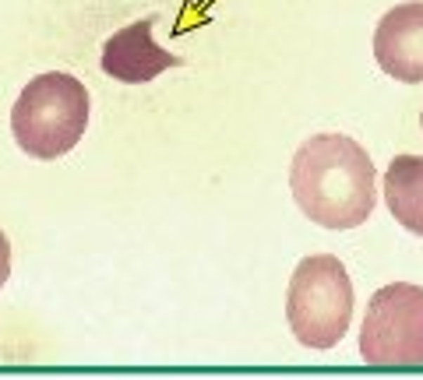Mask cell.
I'll use <instances>...</instances> for the list:
<instances>
[{"mask_svg":"<svg viewBox=\"0 0 423 380\" xmlns=\"http://www.w3.org/2000/svg\"><path fill=\"white\" fill-rule=\"evenodd\" d=\"M152 29H155V18H141V22L113 32L103 46V71L124 85H145V81L159 78L162 71L176 67L180 57L155 46Z\"/></svg>","mask_w":423,"mask_h":380,"instance_id":"8992f818","label":"cell"},{"mask_svg":"<svg viewBox=\"0 0 423 380\" xmlns=\"http://www.w3.org/2000/svg\"><path fill=\"white\" fill-rule=\"evenodd\" d=\"M384 204L398 225L423 236V155H395L384 173Z\"/></svg>","mask_w":423,"mask_h":380,"instance_id":"52a82bcc","label":"cell"},{"mask_svg":"<svg viewBox=\"0 0 423 380\" xmlns=\"http://www.w3.org/2000/svg\"><path fill=\"white\" fill-rule=\"evenodd\" d=\"M8 275H11V243H8L4 232H0V289H4Z\"/></svg>","mask_w":423,"mask_h":380,"instance_id":"ba28073f","label":"cell"},{"mask_svg":"<svg viewBox=\"0 0 423 380\" xmlns=\"http://www.w3.org/2000/svg\"><path fill=\"white\" fill-rule=\"evenodd\" d=\"M360 355L370 366H423V289L391 282L367 303Z\"/></svg>","mask_w":423,"mask_h":380,"instance_id":"277c9868","label":"cell"},{"mask_svg":"<svg viewBox=\"0 0 423 380\" xmlns=\"http://www.w3.org/2000/svg\"><path fill=\"white\" fill-rule=\"evenodd\" d=\"M286 320L300 345L335 348L353 320V282L339 257L314 254L304 257L289 278Z\"/></svg>","mask_w":423,"mask_h":380,"instance_id":"3957f363","label":"cell"},{"mask_svg":"<svg viewBox=\"0 0 423 380\" xmlns=\"http://www.w3.org/2000/svg\"><path fill=\"white\" fill-rule=\"evenodd\" d=\"M289 187L300 211L325 229H356L377 201L370 155L346 134L307 138L289 166Z\"/></svg>","mask_w":423,"mask_h":380,"instance_id":"6da1fadb","label":"cell"},{"mask_svg":"<svg viewBox=\"0 0 423 380\" xmlns=\"http://www.w3.org/2000/svg\"><path fill=\"white\" fill-rule=\"evenodd\" d=\"M85 127L89 89L64 71H46L32 78L11 110V134L18 148L43 162L67 155L85 138Z\"/></svg>","mask_w":423,"mask_h":380,"instance_id":"7a4b0ae2","label":"cell"},{"mask_svg":"<svg viewBox=\"0 0 423 380\" xmlns=\"http://www.w3.org/2000/svg\"><path fill=\"white\" fill-rule=\"evenodd\" d=\"M374 60L395 81H423V0L391 8L374 32Z\"/></svg>","mask_w":423,"mask_h":380,"instance_id":"5b68a950","label":"cell"}]
</instances>
